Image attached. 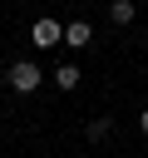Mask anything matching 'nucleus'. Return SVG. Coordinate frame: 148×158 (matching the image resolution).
<instances>
[{
	"mask_svg": "<svg viewBox=\"0 0 148 158\" xmlns=\"http://www.w3.org/2000/svg\"><path fill=\"white\" fill-rule=\"evenodd\" d=\"M5 84H10L15 94H35V89L44 84V74H39V64H30V59H15V64L5 69Z\"/></svg>",
	"mask_w": 148,
	"mask_h": 158,
	"instance_id": "f257e3e1",
	"label": "nucleus"
},
{
	"mask_svg": "<svg viewBox=\"0 0 148 158\" xmlns=\"http://www.w3.org/2000/svg\"><path fill=\"white\" fill-rule=\"evenodd\" d=\"M30 35H35V44H39V49L64 44V25H59V20H35V30H30Z\"/></svg>",
	"mask_w": 148,
	"mask_h": 158,
	"instance_id": "f03ea898",
	"label": "nucleus"
},
{
	"mask_svg": "<svg viewBox=\"0 0 148 158\" xmlns=\"http://www.w3.org/2000/svg\"><path fill=\"white\" fill-rule=\"evenodd\" d=\"M64 44H69V49H84V44H94V30H89V20H69V25H64Z\"/></svg>",
	"mask_w": 148,
	"mask_h": 158,
	"instance_id": "7ed1b4c3",
	"label": "nucleus"
},
{
	"mask_svg": "<svg viewBox=\"0 0 148 158\" xmlns=\"http://www.w3.org/2000/svg\"><path fill=\"white\" fill-rule=\"evenodd\" d=\"M79 79H84V74H79V64H59V69H54V84H59L64 94H69V89H79Z\"/></svg>",
	"mask_w": 148,
	"mask_h": 158,
	"instance_id": "20e7f679",
	"label": "nucleus"
},
{
	"mask_svg": "<svg viewBox=\"0 0 148 158\" xmlns=\"http://www.w3.org/2000/svg\"><path fill=\"white\" fill-rule=\"evenodd\" d=\"M109 20L113 25H133V0H109Z\"/></svg>",
	"mask_w": 148,
	"mask_h": 158,
	"instance_id": "39448f33",
	"label": "nucleus"
},
{
	"mask_svg": "<svg viewBox=\"0 0 148 158\" xmlns=\"http://www.w3.org/2000/svg\"><path fill=\"white\" fill-rule=\"evenodd\" d=\"M84 133H89V143H104V138L113 133V118H89V128H84Z\"/></svg>",
	"mask_w": 148,
	"mask_h": 158,
	"instance_id": "423d86ee",
	"label": "nucleus"
},
{
	"mask_svg": "<svg viewBox=\"0 0 148 158\" xmlns=\"http://www.w3.org/2000/svg\"><path fill=\"white\" fill-rule=\"evenodd\" d=\"M138 123H143V133H148V109H143V114H138Z\"/></svg>",
	"mask_w": 148,
	"mask_h": 158,
	"instance_id": "0eeeda50",
	"label": "nucleus"
}]
</instances>
